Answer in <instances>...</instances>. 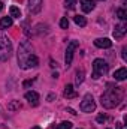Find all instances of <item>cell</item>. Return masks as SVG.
I'll list each match as a JSON object with an SVG mask.
<instances>
[{
    "label": "cell",
    "mask_w": 127,
    "mask_h": 129,
    "mask_svg": "<svg viewBox=\"0 0 127 129\" xmlns=\"http://www.w3.org/2000/svg\"><path fill=\"white\" fill-rule=\"evenodd\" d=\"M24 98L30 102V105H37L39 104V95L36 92H27Z\"/></svg>",
    "instance_id": "cell-12"
},
{
    "label": "cell",
    "mask_w": 127,
    "mask_h": 129,
    "mask_svg": "<svg viewBox=\"0 0 127 129\" xmlns=\"http://www.w3.org/2000/svg\"><path fill=\"white\" fill-rule=\"evenodd\" d=\"M82 81H84V69H79V71H76V75H75V83L79 86Z\"/></svg>",
    "instance_id": "cell-19"
},
{
    "label": "cell",
    "mask_w": 127,
    "mask_h": 129,
    "mask_svg": "<svg viewBox=\"0 0 127 129\" xmlns=\"http://www.w3.org/2000/svg\"><path fill=\"white\" fill-rule=\"evenodd\" d=\"M126 78H127V69L126 68H120L118 71L114 72V80H117V81H124Z\"/></svg>",
    "instance_id": "cell-11"
},
{
    "label": "cell",
    "mask_w": 127,
    "mask_h": 129,
    "mask_svg": "<svg viewBox=\"0 0 127 129\" xmlns=\"http://www.w3.org/2000/svg\"><path fill=\"white\" fill-rule=\"evenodd\" d=\"M33 83H34V80H27V81L23 83V86H24V87H29V86H32Z\"/></svg>",
    "instance_id": "cell-25"
},
{
    "label": "cell",
    "mask_w": 127,
    "mask_h": 129,
    "mask_svg": "<svg viewBox=\"0 0 127 129\" xmlns=\"http://www.w3.org/2000/svg\"><path fill=\"white\" fill-rule=\"evenodd\" d=\"M108 69H109V64L106 63L103 59H96L93 62V78L94 80L100 78L102 75H105L108 72Z\"/></svg>",
    "instance_id": "cell-4"
},
{
    "label": "cell",
    "mask_w": 127,
    "mask_h": 129,
    "mask_svg": "<svg viewBox=\"0 0 127 129\" xmlns=\"http://www.w3.org/2000/svg\"><path fill=\"white\" fill-rule=\"evenodd\" d=\"M32 54H33L32 44H30L29 41H23V42L20 44V48H18V64H20V68L24 69L26 60H27Z\"/></svg>",
    "instance_id": "cell-2"
},
{
    "label": "cell",
    "mask_w": 127,
    "mask_h": 129,
    "mask_svg": "<svg viewBox=\"0 0 127 129\" xmlns=\"http://www.w3.org/2000/svg\"><path fill=\"white\" fill-rule=\"evenodd\" d=\"M73 21H75L79 27L87 26V20H85V17H82V15H75V17H73Z\"/></svg>",
    "instance_id": "cell-16"
},
{
    "label": "cell",
    "mask_w": 127,
    "mask_h": 129,
    "mask_svg": "<svg viewBox=\"0 0 127 129\" xmlns=\"http://www.w3.org/2000/svg\"><path fill=\"white\" fill-rule=\"evenodd\" d=\"M126 51H127V48H126V47H124V48H123V59H124V60H127V56H126Z\"/></svg>",
    "instance_id": "cell-26"
},
{
    "label": "cell",
    "mask_w": 127,
    "mask_h": 129,
    "mask_svg": "<svg viewBox=\"0 0 127 129\" xmlns=\"http://www.w3.org/2000/svg\"><path fill=\"white\" fill-rule=\"evenodd\" d=\"M102 2H103V0H102Z\"/></svg>",
    "instance_id": "cell-30"
},
{
    "label": "cell",
    "mask_w": 127,
    "mask_h": 129,
    "mask_svg": "<svg viewBox=\"0 0 127 129\" xmlns=\"http://www.w3.org/2000/svg\"><path fill=\"white\" fill-rule=\"evenodd\" d=\"M79 47V42L78 41H70L69 45H67V50H66V56H64V62H66V66L69 68L72 64V59H73V53L75 50Z\"/></svg>",
    "instance_id": "cell-6"
},
{
    "label": "cell",
    "mask_w": 127,
    "mask_h": 129,
    "mask_svg": "<svg viewBox=\"0 0 127 129\" xmlns=\"http://www.w3.org/2000/svg\"><path fill=\"white\" fill-rule=\"evenodd\" d=\"M60 27H61V29H67V27H69V20H67L66 17H63V18L60 20Z\"/></svg>",
    "instance_id": "cell-23"
},
{
    "label": "cell",
    "mask_w": 127,
    "mask_h": 129,
    "mask_svg": "<svg viewBox=\"0 0 127 129\" xmlns=\"http://www.w3.org/2000/svg\"><path fill=\"white\" fill-rule=\"evenodd\" d=\"M96 120H97V123H105V122H106V116H105V114H99Z\"/></svg>",
    "instance_id": "cell-24"
},
{
    "label": "cell",
    "mask_w": 127,
    "mask_h": 129,
    "mask_svg": "<svg viewBox=\"0 0 127 129\" xmlns=\"http://www.w3.org/2000/svg\"><path fill=\"white\" fill-rule=\"evenodd\" d=\"M94 45L97 48H111L112 47V41L108 38H99L94 41Z\"/></svg>",
    "instance_id": "cell-9"
},
{
    "label": "cell",
    "mask_w": 127,
    "mask_h": 129,
    "mask_svg": "<svg viewBox=\"0 0 127 129\" xmlns=\"http://www.w3.org/2000/svg\"><path fill=\"white\" fill-rule=\"evenodd\" d=\"M2 9H3V3L0 2V11H2Z\"/></svg>",
    "instance_id": "cell-28"
},
{
    "label": "cell",
    "mask_w": 127,
    "mask_h": 129,
    "mask_svg": "<svg viewBox=\"0 0 127 129\" xmlns=\"http://www.w3.org/2000/svg\"><path fill=\"white\" fill-rule=\"evenodd\" d=\"M9 12H11V18H20V17H21V11H20L17 6H11Z\"/></svg>",
    "instance_id": "cell-18"
},
{
    "label": "cell",
    "mask_w": 127,
    "mask_h": 129,
    "mask_svg": "<svg viewBox=\"0 0 127 129\" xmlns=\"http://www.w3.org/2000/svg\"><path fill=\"white\" fill-rule=\"evenodd\" d=\"M81 8H82V11H84L85 14H87V12H91L96 8L94 0H81Z\"/></svg>",
    "instance_id": "cell-10"
},
{
    "label": "cell",
    "mask_w": 127,
    "mask_h": 129,
    "mask_svg": "<svg viewBox=\"0 0 127 129\" xmlns=\"http://www.w3.org/2000/svg\"><path fill=\"white\" fill-rule=\"evenodd\" d=\"M12 56V42L8 36L0 35V60L6 62Z\"/></svg>",
    "instance_id": "cell-3"
},
{
    "label": "cell",
    "mask_w": 127,
    "mask_h": 129,
    "mask_svg": "<svg viewBox=\"0 0 127 129\" xmlns=\"http://www.w3.org/2000/svg\"><path fill=\"white\" fill-rule=\"evenodd\" d=\"M123 99V89L121 87H115V89H108L102 98H100V102L105 108H114L117 107Z\"/></svg>",
    "instance_id": "cell-1"
},
{
    "label": "cell",
    "mask_w": 127,
    "mask_h": 129,
    "mask_svg": "<svg viewBox=\"0 0 127 129\" xmlns=\"http://www.w3.org/2000/svg\"><path fill=\"white\" fill-rule=\"evenodd\" d=\"M96 110V102L93 96L90 95V93H87L84 99L81 101V111H84V113H93Z\"/></svg>",
    "instance_id": "cell-5"
},
{
    "label": "cell",
    "mask_w": 127,
    "mask_h": 129,
    "mask_svg": "<svg viewBox=\"0 0 127 129\" xmlns=\"http://www.w3.org/2000/svg\"><path fill=\"white\" fill-rule=\"evenodd\" d=\"M12 18L11 17H3L2 20H0V29L2 30H5V29H8V27H11L12 26Z\"/></svg>",
    "instance_id": "cell-15"
},
{
    "label": "cell",
    "mask_w": 127,
    "mask_h": 129,
    "mask_svg": "<svg viewBox=\"0 0 127 129\" xmlns=\"http://www.w3.org/2000/svg\"><path fill=\"white\" fill-rule=\"evenodd\" d=\"M63 95H64V98H67V99H72V98L76 96V92L73 90V86H72V84H67V86L64 87Z\"/></svg>",
    "instance_id": "cell-14"
},
{
    "label": "cell",
    "mask_w": 127,
    "mask_h": 129,
    "mask_svg": "<svg viewBox=\"0 0 127 129\" xmlns=\"http://www.w3.org/2000/svg\"><path fill=\"white\" fill-rule=\"evenodd\" d=\"M39 64V59L34 56V54H32L27 60H26V66H24V69H30V68H36Z\"/></svg>",
    "instance_id": "cell-13"
},
{
    "label": "cell",
    "mask_w": 127,
    "mask_h": 129,
    "mask_svg": "<svg viewBox=\"0 0 127 129\" xmlns=\"http://www.w3.org/2000/svg\"><path fill=\"white\" fill-rule=\"evenodd\" d=\"M42 3H43V0H29V5H27L29 12L30 14H37L42 9Z\"/></svg>",
    "instance_id": "cell-7"
},
{
    "label": "cell",
    "mask_w": 127,
    "mask_h": 129,
    "mask_svg": "<svg viewBox=\"0 0 127 129\" xmlns=\"http://www.w3.org/2000/svg\"><path fill=\"white\" fill-rule=\"evenodd\" d=\"M57 129H72V123H70V122H61V123L57 126Z\"/></svg>",
    "instance_id": "cell-21"
},
{
    "label": "cell",
    "mask_w": 127,
    "mask_h": 129,
    "mask_svg": "<svg viewBox=\"0 0 127 129\" xmlns=\"http://www.w3.org/2000/svg\"><path fill=\"white\" fill-rule=\"evenodd\" d=\"M20 108H21L20 101H12V102L8 104V110H9V111H17V110H20Z\"/></svg>",
    "instance_id": "cell-17"
},
{
    "label": "cell",
    "mask_w": 127,
    "mask_h": 129,
    "mask_svg": "<svg viewBox=\"0 0 127 129\" xmlns=\"http://www.w3.org/2000/svg\"><path fill=\"white\" fill-rule=\"evenodd\" d=\"M76 6V0H66V8L67 9H75Z\"/></svg>",
    "instance_id": "cell-22"
},
{
    "label": "cell",
    "mask_w": 127,
    "mask_h": 129,
    "mask_svg": "<svg viewBox=\"0 0 127 129\" xmlns=\"http://www.w3.org/2000/svg\"><path fill=\"white\" fill-rule=\"evenodd\" d=\"M127 32V26L126 23H121V24H117L115 26V30H114V38L115 39H121Z\"/></svg>",
    "instance_id": "cell-8"
},
{
    "label": "cell",
    "mask_w": 127,
    "mask_h": 129,
    "mask_svg": "<svg viewBox=\"0 0 127 129\" xmlns=\"http://www.w3.org/2000/svg\"><path fill=\"white\" fill-rule=\"evenodd\" d=\"M117 129H123V123L118 122V123H117Z\"/></svg>",
    "instance_id": "cell-27"
},
{
    "label": "cell",
    "mask_w": 127,
    "mask_h": 129,
    "mask_svg": "<svg viewBox=\"0 0 127 129\" xmlns=\"http://www.w3.org/2000/svg\"><path fill=\"white\" fill-rule=\"evenodd\" d=\"M33 129H40V128H37V126H36V128H33Z\"/></svg>",
    "instance_id": "cell-29"
},
{
    "label": "cell",
    "mask_w": 127,
    "mask_h": 129,
    "mask_svg": "<svg viewBox=\"0 0 127 129\" xmlns=\"http://www.w3.org/2000/svg\"><path fill=\"white\" fill-rule=\"evenodd\" d=\"M117 15H118V18L120 20H123V21H126L127 20V12L124 8H120V9H117Z\"/></svg>",
    "instance_id": "cell-20"
}]
</instances>
